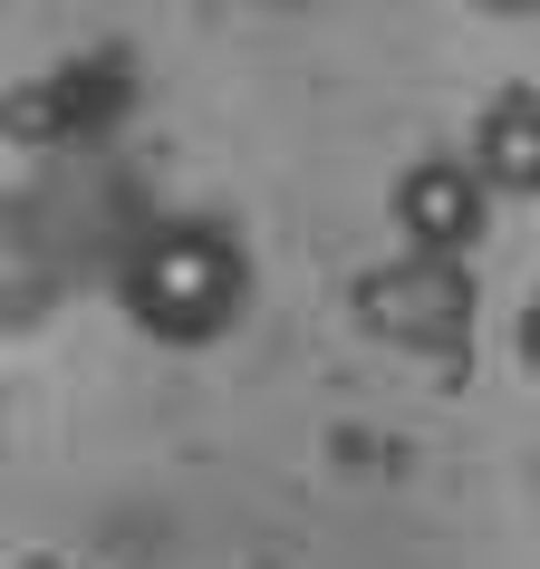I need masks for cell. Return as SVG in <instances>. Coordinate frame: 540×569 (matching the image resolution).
Returning a JSON list of instances; mask_svg holds the SVG:
<instances>
[{
  "mask_svg": "<svg viewBox=\"0 0 540 569\" xmlns=\"http://www.w3.org/2000/svg\"><path fill=\"white\" fill-rule=\"evenodd\" d=\"M463 154H473V174L492 183V193H540V88L492 97Z\"/></svg>",
  "mask_w": 540,
  "mask_h": 569,
  "instance_id": "3957f363",
  "label": "cell"
},
{
  "mask_svg": "<svg viewBox=\"0 0 540 569\" xmlns=\"http://www.w3.org/2000/svg\"><path fill=\"white\" fill-rule=\"evenodd\" d=\"M117 300L126 319L164 348H203L241 319L251 300V261H241V241L222 222H154L117 270Z\"/></svg>",
  "mask_w": 540,
  "mask_h": 569,
  "instance_id": "6da1fadb",
  "label": "cell"
},
{
  "mask_svg": "<svg viewBox=\"0 0 540 569\" xmlns=\"http://www.w3.org/2000/svg\"><path fill=\"white\" fill-rule=\"evenodd\" d=\"M511 348H521V367H531V377H540V290H531V300H521V329H511Z\"/></svg>",
  "mask_w": 540,
  "mask_h": 569,
  "instance_id": "277c9868",
  "label": "cell"
},
{
  "mask_svg": "<svg viewBox=\"0 0 540 569\" xmlns=\"http://www.w3.org/2000/svg\"><path fill=\"white\" fill-rule=\"evenodd\" d=\"M482 212H492V183L473 174V154H416L396 174V232L416 251H473L482 241Z\"/></svg>",
  "mask_w": 540,
  "mask_h": 569,
  "instance_id": "7a4b0ae2",
  "label": "cell"
}]
</instances>
